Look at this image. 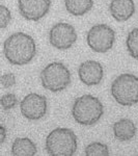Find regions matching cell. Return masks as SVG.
I'll list each match as a JSON object with an SVG mask.
<instances>
[{
	"instance_id": "6da1fadb",
	"label": "cell",
	"mask_w": 138,
	"mask_h": 156,
	"mask_svg": "<svg viewBox=\"0 0 138 156\" xmlns=\"http://www.w3.org/2000/svg\"><path fill=\"white\" fill-rule=\"evenodd\" d=\"M3 52L9 64L24 66L29 64L36 56V41L25 32H15L4 42Z\"/></svg>"
},
{
	"instance_id": "7a4b0ae2",
	"label": "cell",
	"mask_w": 138,
	"mask_h": 156,
	"mask_svg": "<svg viewBox=\"0 0 138 156\" xmlns=\"http://www.w3.org/2000/svg\"><path fill=\"white\" fill-rule=\"evenodd\" d=\"M104 114V106L99 98L91 95L78 97L73 103L72 115L75 122L83 126L97 124Z\"/></svg>"
},
{
	"instance_id": "3957f363",
	"label": "cell",
	"mask_w": 138,
	"mask_h": 156,
	"mask_svg": "<svg viewBox=\"0 0 138 156\" xmlns=\"http://www.w3.org/2000/svg\"><path fill=\"white\" fill-rule=\"evenodd\" d=\"M46 150L52 156H72L77 151V136L69 128H56L46 137Z\"/></svg>"
},
{
	"instance_id": "277c9868",
	"label": "cell",
	"mask_w": 138,
	"mask_h": 156,
	"mask_svg": "<svg viewBox=\"0 0 138 156\" xmlns=\"http://www.w3.org/2000/svg\"><path fill=\"white\" fill-rule=\"evenodd\" d=\"M111 95L122 106L138 103V76L125 73L119 75L111 83Z\"/></svg>"
},
{
	"instance_id": "5b68a950",
	"label": "cell",
	"mask_w": 138,
	"mask_h": 156,
	"mask_svg": "<svg viewBox=\"0 0 138 156\" xmlns=\"http://www.w3.org/2000/svg\"><path fill=\"white\" fill-rule=\"evenodd\" d=\"M71 72L62 62H53L47 65L41 72V81L44 89L52 93L66 90L71 83Z\"/></svg>"
},
{
	"instance_id": "8992f818",
	"label": "cell",
	"mask_w": 138,
	"mask_h": 156,
	"mask_svg": "<svg viewBox=\"0 0 138 156\" xmlns=\"http://www.w3.org/2000/svg\"><path fill=\"white\" fill-rule=\"evenodd\" d=\"M86 42L92 51L98 53H106L113 47L115 32L107 24L94 25L87 32Z\"/></svg>"
},
{
	"instance_id": "52a82bcc",
	"label": "cell",
	"mask_w": 138,
	"mask_h": 156,
	"mask_svg": "<svg viewBox=\"0 0 138 156\" xmlns=\"http://www.w3.org/2000/svg\"><path fill=\"white\" fill-rule=\"evenodd\" d=\"M77 41V32L73 25L59 22L51 27L49 31V42L54 48L67 50Z\"/></svg>"
},
{
	"instance_id": "ba28073f",
	"label": "cell",
	"mask_w": 138,
	"mask_h": 156,
	"mask_svg": "<svg viewBox=\"0 0 138 156\" xmlns=\"http://www.w3.org/2000/svg\"><path fill=\"white\" fill-rule=\"evenodd\" d=\"M47 98L36 93L26 95L20 102V110L24 118L30 121H36L44 118L47 114Z\"/></svg>"
},
{
	"instance_id": "9c48e42d",
	"label": "cell",
	"mask_w": 138,
	"mask_h": 156,
	"mask_svg": "<svg viewBox=\"0 0 138 156\" xmlns=\"http://www.w3.org/2000/svg\"><path fill=\"white\" fill-rule=\"evenodd\" d=\"M51 0H18L19 12L28 21H40L50 11Z\"/></svg>"
},
{
	"instance_id": "30bf717a",
	"label": "cell",
	"mask_w": 138,
	"mask_h": 156,
	"mask_svg": "<svg viewBox=\"0 0 138 156\" xmlns=\"http://www.w3.org/2000/svg\"><path fill=\"white\" fill-rule=\"evenodd\" d=\"M78 76L80 81L87 87L98 85L103 79L104 70L97 60H85L78 68Z\"/></svg>"
},
{
	"instance_id": "8fae6325",
	"label": "cell",
	"mask_w": 138,
	"mask_h": 156,
	"mask_svg": "<svg viewBox=\"0 0 138 156\" xmlns=\"http://www.w3.org/2000/svg\"><path fill=\"white\" fill-rule=\"evenodd\" d=\"M109 12L117 22H125L135 14V3L133 0H111Z\"/></svg>"
},
{
	"instance_id": "7c38bea8",
	"label": "cell",
	"mask_w": 138,
	"mask_h": 156,
	"mask_svg": "<svg viewBox=\"0 0 138 156\" xmlns=\"http://www.w3.org/2000/svg\"><path fill=\"white\" fill-rule=\"evenodd\" d=\"M136 134V126L130 119H120L113 125V135L119 142H129Z\"/></svg>"
},
{
	"instance_id": "4fadbf2b",
	"label": "cell",
	"mask_w": 138,
	"mask_h": 156,
	"mask_svg": "<svg viewBox=\"0 0 138 156\" xmlns=\"http://www.w3.org/2000/svg\"><path fill=\"white\" fill-rule=\"evenodd\" d=\"M36 152V145L28 137H17L12 142V154L14 156H33Z\"/></svg>"
},
{
	"instance_id": "5bb4252c",
	"label": "cell",
	"mask_w": 138,
	"mask_h": 156,
	"mask_svg": "<svg viewBox=\"0 0 138 156\" xmlns=\"http://www.w3.org/2000/svg\"><path fill=\"white\" fill-rule=\"evenodd\" d=\"M67 12L75 17L87 14L94 6V0H64Z\"/></svg>"
},
{
	"instance_id": "9a60e30c",
	"label": "cell",
	"mask_w": 138,
	"mask_h": 156,
	"mask_svg": "<svg viewBox=\"0 0 138 156\" xmlns=\"http://www.w3.org/2000/svg\"><path fill=\"white\" fill-rule=\"evenodd\" d=\"M126 46L129 54L138 60V27L129 32L126 40Z\"/></svg>"
},
{
	"instance_id": "2e32d148",
	"label": "cell",
	"mask_w": 138,
	"mask_h": 156,
	"mask_svg": "<svg viewBox=\"0 0 138 156\" xmlns=\"http://www.w3.org/2000/svg\"><path fill=\"white\" fill-rule=\"evenodd\" d=\"M84 153L87 156H105L109 155V148L103 143L95 142L85 148Z\"/></svg>"
},
{
	"instance_id": "e0dca14e",
	"label": "cell",
	"mask_w": 138,
	"mask_h": 156,
	"mask_svg": "<svg viewBox=\"0 0 138 156\" xmlns=\"http://www.w3.org/2000/svg\"><path fill=\"white\" fill-rule=\"evenodd\" d=\"M19 100L17 96L12 93H7V94L3 95L1 97V100H0V104H1V107L3 109H12L18 105Z\"/></svg>"
},
{
	"instance_id": "ac0fdd59",
	"label": "cell",
	"mask_w": 138,
	"mask_h": 156,
	"mask_svg": "<svg viewBox=\"0 0 138 156\" xmlns=\"http://www.w3.org/2000/svg\"><path fill=\"white\" fill-rule=\"evenodd\" d=\"M12 20V12L5 5H0V27L5 28Z\"/></svg>"
},
{
	"instance_id": "d6986e66",
	"label": "cell",
	"mask_w": 138,
	"mask_h": 156,
	"mask_svg": "<svg viewBox=\"0 0 138 156\" xmlns=\"http://www.w3.org/2000/svg\"><path fill=\"white\" fill-rule=\"evenodd\" d=\"M17 80L14 73H4L1 76V83L4 89H9L16 84Z\"/></svg>"
},
{
	"instance_id": "ffe728a7",
	"label": "cell",
	"mask_w": 138,
	"mask_h": 156,
	"mask_svg": "<svg viewBox=\"0 0 138 156\" xmlns=\"http://www.w3.org/2000/svg\"><path fill=\"white\" fill-rule=\"evenodd\" d=\"M6 137V129L3 125L0 126V144H3Z\"/></svg>"
}]
</instances>
